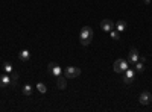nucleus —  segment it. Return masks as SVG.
<instances>
[{
  "instance_id": "f257e3e1",
  "label": "nucleus",
  "mask_w": 152,
  "mask_h": 112,
  "mask_svg": "<svg viewBox=\"0 0 152 112\" xmlns=\"http://www.w3.org/2000/svg\"><path fill=\"white\" fill-rule=\"evenodd\" d=\"M93 40V29L90 26H84L81 29V33H79V41L82 46H88Z\"/></svg>"
},
{
  "instance_id": "f03ea898",
  "label": "nucleus",
  "mask_w": 152,
  "mask_h": 112,
  "mask_svg": "<svg viewBox=\"0 0 152 112\" xmlns=\"http://www.w3.org/2000/svg\"><path fill=\"white\" fill-rule=\"evenodd\" d=\"M113 68H114V71H116V73H125L126 70L129 68L128 61H125V59H116V61H114Z\"/></svg>"
},
{
  "instance_id": "7ed1b4c3",
  "label": "nucleus",
  "mask_w": 152,
  "mask_h": 112,
  "mask_svg": "<svg viewBox=\"0 0 152 112\" xmlns=\"http://www.w3.org/2000/svg\"><path fill=\"white\" fill-rule=\"evenodd\" d=\"M64 76L69 77V79H76L81 76V70L78 67H67L64 70Z\"/></svg>"
},
{
  "instance_id": "20e7f679",
  "label": "nucleus",
  "mask_w": 152,
  "mask_h": 112,
  "mask_svg": "<svg viewBox=\"0 0 152 112\" xmlns=\"http://www.w3.org/2000/svg\"><path fill=\"white\" fill-rule=\"evenodd\" d=\"M47 70H49L50 74H53L55 77H58V76H61V74H62V68H61L58 64H55V62H50L49 67H47Z\"/></svg>"
},
{
  "instance_id": "39448f33",
  "label": "nucleus",
  "mask_w": 152,
  "mask_h": 112,
  "mask_svg": "<svg viewBox=\"0 0 152 112\" xmlns=\"http://www.w3.org/2000/svg\"><path fill=\"white\" fill-rule=\"evenodd\" d=\"M114 27H116V24H114L110 18H105V20H102V21H100V29H102V30H105V32H111Z\"/></svg>"
},
{
  "instance_id": "423d86ee",
  "label": "nucleus",
  "mask_w": 152,
  "mask_h": 112,
  "mask_svg": "<svg viewBox=\"0 0 152 112\" xmlns=\"http://www.w3.org/2000/svg\"><path fill=\"white\" fill-rule=\"evenodd\" d=\"M134 79H135V70H134V68H128V70L125 71L123 82H125V83H132Z\"/></svg>"
},
{
  "instance_id": "0eeeda50",
  "label": "nucleus",
  "mask_w": 152,
  "mask_h": 112,
  "mask_svg": "<svg viewBox=\"0 0 152 112\" xmlns=\"http://www.w3.org/2000/svg\"><path fill=\"white\" fill-rule=\"evenodd\" d=\"M138 102H140L142 105H149L152 102V94L149 91H143L140 94V97H138Z\"/></svg>"
},
{
  "instance_id": "6e6552de",
  "label": "nucleus",
  "mask_w": 152,
  "mask_h": 112,
  "mask_svg": "<svg viewBox=\"0 0 152 112\" xmlns=\"http://www.w3.org/2000/svg\"><path fill=\"white\" fill-rule=\"evenodd\" d=\"M12 85V80H11V76L6 73V74H2L0 76V88H8V86Z\"/></svg>"
},
{
  "instance_id": "1a4fd4ad",
  "label": "nucleus",
  "mask_w": 152,
  "mask_h": 112,
  "mask_svg": "<svg viewBox=\"0 0 152 112\" xmlns=\"http://www.w3.org/2000/svg\"><path fill=\"white\" fill-rule=\"evenodd\" d=\"M138 59H140L138 50H137V48H131V50H129V62H131V64H135V62H138Z\"/></svg>"
},
{
  "instance_id": "9d476101",
  "label": "nucleus",
  "mask_w": 152,
  "mask_h": 112,
  "mask_svg": "<svg viewBox=\"0 0 152 112\" xmlns=\"http://www.w3.org/2000/svg\"><path fill=\"white\" fill-rule=\"evenodd\" d=\"M56 86L59 90H66V86H67V80L66 77H62V76H58V80H56Z\"/></svg>"
},
{
  "instance_id": "9b49d317",
  "label": "nucleus",
  "mask_w": 152,
  "mask_h": 112,
  "mask_svg": "<svg viewBox=\"0 0 152 112\" xmlns=\"http://www.w3.org/2000/svg\"><path fill=\"white\" fill-rule=\"evenodd\" d=\"M29 58H31L29 50H21V52L18 53V59H20L21 62H26V61H29Z\"/></svg>"
},
{
  "instance_id": "f8f14e48",
  "label": "nucleus",
  "mask_w": 152,
  "mask_h": 112,
  "mask_svg": "<svg viewBox=\"0 0 152 112\" xmlns=\"http://www.w3.org/2000/svg\"><path fill=\"white\" fill-rule=\"evenodd\" d=\"M116 30H119V32H125L126 30V23L123 21V20H119L117 23H116V27H114Z\"/></svg>"
},
{
  "instance_id": "ddd939ff",
  "label": "nucleus",
  "mask_w": 152,
  "mask_h": 112,
  "mask_svg": "<svg viewBox=\"0 0 152 112\" xmlns=\"http://www.w3.org/2000/svg\"><path fill=\"white\" fill-rule=\"evenodd\" d=\"M134 67H135L134 70H135L137 73H143V71H145V62H142V61H140V62H135Z\"/></svg>"
},
{
  "instance_id": "4468645a",
  "label": "nucleus",
  "mask_w": 152,
  "mask_h": 112,
  "mask_svg": "<svg viewBox=\"0 0 152 112\" xmlns=\"http://www.w3.org/2000/svg\"><path fill=\"white\" fill-rule=\"evenodd\" d=\"M110 36H111L113 40L119 41V40H120V32H119V30H116V29H113V30L110 32Z\"/></svg>"
},
{
  "instance_id": "2eb2a0df",
  "label": "nucleus",
  "mask_w": 152,
  "mask_h": 112,
  "mask_svg": "<svg viewBox=\"0 0 152 112\" xmlns=\"http://www.w3.org/2000/svg\"><path fill=\"white\" fill-rule=\"evenodd\" d=\"M23 94H24V95H31V94H32V86H31L29 83L23 86Z\"/></svg>"
},
{
  "instance_id": "dca6fc26",
  "label": "nucleus",
  "mask_w": 152,
  "mask_h": 112,
  "mask_svg": "<svg viewBox=\"0 0 152 112\" xmlns=\"http://www.w3.org/2000/svg\"><path fill=\"white\" fill-rule=\"evenodd\" d=\"M37 90L40 91L41 94H46V92H47V88H46V85H44V83H41V82H38V85H37Z\"/></svg>"
},
{
  "instance_id": "f3484780",
  "label": "nucleus",
  "mask_w": 152,
  "mask_h": 112,
  "mask_svg": "<svg viewBox=\"0 0 152 112\" xmlns=\"http://www.w3.org/2000/svg\"><path fill=\"white\" fill-rule=\"evenodd\" d=\"M3 70L9 74V73H12V71H14V70H12V65L9 64V62H3Z\"/></svg>"
},
{
  "instance_id": "a211bd4d",
  "label": "nucleus",
  "mask_w": 152,
  "mask_h": 112,
  "mask_svg": "<svg viewBox=\"0 0 152 112\" xmlns=\"http://www.w3.org/2000/svg\"><path fill=\"white\" fill-rule=\"evenodd\" d=\"M11 80H12V85L17 83V82H18V73H14V71H12V73H11Z\"/></svg>"
},
{
  "instance_id": "6ab92c4d",
  "label": "nucleus",
  "mask_w": 152,
  "mask_h": 112,
  "mask_svg": "<svg viewBox=\"0 0 152 112\" xmlns=\"http://www.w3.org/2000/svg\"><path fill=\"white\" fill-rule=\"evenodd\" d=\"M145 3H146V5H149V3H151V0H145Z\"/></svg>"
}]
</instances>
